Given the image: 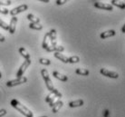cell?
<instances>
[{"label": "cell", "mask_w": 125, "mask_h": 117, "mask_svg": "<svg viewBox=\"0 0 125 117\" xmlns=\"http://www.w3.org/2000/svg\"><path fill=\"white\" fill-rule=\"evenodd\" d=\"M26 82H27V78L25 77V76H22L20 78H16L15 80H11V81L6 82V86H8V87H14V86L23 85V84H25Z\"/></svg>", "instance_id": "3"}, {"label": "cell", "mask_w": 125, "mask_h": 117, "mask_svg": "<svg viewBox=\"0 0 125 117\" xmlns=\"http://www.w3.org/2000/svg\"><path fill=\"white\" fill-rule=\"evenodd\" d=\"M11 4H12V1H0V6H10Z\"/></svg>", "instance_id": "26"}, {"label": "cell", "mask_w": 125, "mask_h": 117, "mask_svg": "<svg viewBox=\"0 0 125 117\" xmlns=\"http://www.w3.org/2000/svg\"><path fill=\"white\" fill-rule=\"evenodd\" d=\"M1 77H2V75H1V71H0V78H1Z\"/></svg>", "instance_id": "33"}, {"label": "cell", "mask_w": 125, "mask_h": 117, "mask_svg": "<svg viewBox=\"0 0 125 117\" xmlns=\"http://www.w3.org/2000/svg\"><path fill=\"white\" fill-rule=\"evenodd\" d=\"M112 6H115L117 7H120L121 9H124L125 8V2L124 1H116V0H112L111 1Z\"/></svg>", "instance_id": "17"}, {"label": "cell", "mask_w": 125, "mask_h": 117, "mask_svg": "<svg viewBox=\"0 0 125 117\" xmlns=\"http://www.w3.org/2000/svg\"><path fill=\"white\" fill-rule=\"evenodd\" d=\"M5 40H6L5 36L2 34H0V42H5Z\"/></svg>", "instance_id": "30"}, {"label": "cell", "mask_w": 125, "mask_h": 117, "mask_svg": "<svg viewBox=\"0 0 125 117\" xmlns=\"http://www.w3.org/2000/svg\"><path fill=\"white\" fill-rule=\"evenodd\" d=\"M94 6L97 7V8H99V9L107 10V11H113V6L111 4L103 3V2H100V1L94 2Z\"/></svg>", "instance_id": "7"}, {"label": "cell", "mask_w": 125, "mask_h": 117, "mask_svg": "<svg viewBox=\"0 0 125 117\" xmlns=\"http://www.w3.org/2000/svg\"><path fill=\"white\" fill-rule=\"evenodd\" d=\"M28 9V6L27 5H21V6H17V7H15V8H13L12 10H10V15L12 16H16V15H18L20 13H23L26 11V10Z\"/></svg>", "instance_id": "5"}, {"label": "cell", "mask_w": 125, "mask_h": 117, "mask_svg": "<svg viewBox=\"0 0 125 117\" xmlns=\"http://www.w3.org/2000/svg\"><path fill=\"white\" fill-rule=\"evenodd\" d=\"M116 35L115 30H108V31L103 32L100 35V37L102 39H106L108 37H112V36H114Z\"/></svg>", "instance_id": "11"}, {"label": "cell", "mask_w": 125, "mask_h": 117, "mask_svg": "<svg viewBox=\"0 0 125 117\" xmlns=\"http://www.w3.org/2000/svg\"><path fill=\"white\" fill-rule=\"evenodd\" d=\"M57 33L55 29H51L50 32H48V38L50 39L51 44H57L56 42Z\"/></svg>", "instance_id": "10"}, {"label": "cell", "mask_w": 125, "mask_h": 117, "mask_svg": "<svg viewBox=\"0 0 125 117\" xmlns=\"http://www.w3.org/2000/svg\"><path fill=\"white\" fill-rule=\"evenodd\" d=\"M8 9L7 8H4V7H2V6H0V13L1 14H3V15H7L8 14Z\"/></svg>", "instance_id": "27"}, {"label": "cell", "mask_w": 125, "mask_h": 117, "mask_svg": "<svg viewBox=\"0 0 125 117\" xmlns=\"http://www.w3.org/2000/svg\"><path fill=\"white\" fill-rule=\"evenodd\" d=\"M122 33H125V25H123V26H122Z\"/></svg>", "instance_id": "31"}, {"label": "cell", "mask_w": 125, "mask_h": 117, "mask_svg": "<svg viewBox=\"0 0 125 117\" xmlns=\"http://www.w3.org/2000/svg\"><path fill=\"white\" fill-rule=\"evenodd\" d=\"M80 61V57L77 55H73L71 57H68V63L70 64H76Z\"/></svg>", "instance_id": "22"}, {"label": "cell", "mask_w": 125, "mask_h": 117, "mask_svg": "<svg viewBox=\"0 0 125 117\" xmlns=\"http://www.w3.org/2000/svg\"><path fill=\"white\" fill-rule=\"evenodd\" d=\"M6 114H7V112H6V109H1V110H0V117L5 116Z\"/></svg>", "instance_id": "28"}, {"label": "cell", "mask_w": 125, "mask_h": 117, "mask_svg": "<svg viewBox=\"0 0 125 117\" xmlns=\"http://www.w3.org/2000/svg\"><path fill=\"white\" fill-rule=\"evenodd\" d=\"M0 27L3 28L4 30H8V25L6 22H4L1 18H0Z\"/></svg>", "instance_id": "25"}, {"label": "cell", "mask_w": 125, "mask_h": 117, "mask_svg": "<svg viewBox=\"0 0 125 117\" xmlns=\"http://www.w3.org/2000/svg\"><path fill=\"white\" fill-rule=\"evenodd\" d=\"M75 73L77 74H79V75L87 76V75H89L90 72H89L87 69H84V68H77L76 71H75Z\"/></svg>", "instance_id": "19"}, {"label": "cell", "mask_w": 125, "mask_h": 117, "mask_svg": "<svg viewBox=\"0 0 125 117\" xmlns=\"http://www.w3.org/2000/svg\"><path fill=\"white\" fill-rule=\"evenodd\" d=\"M67 1L66 0H57L56 1V5L58 6H61V5H63V4H65Z\"/></svg>", "instance_id": "29"}, {"label": "cell", "mask_w": 125, "mask_h": 117, "mask_svg": "<svg viewBox=\"0 0 125 117\" xmlns=\"http://www.w3.org/2000/svg\"><path fill=\"white\" fill-rule=\"evenodd\" d=\"M62 105H63V103H62V101H60V100H57V101L53 104V106H52V112H53V114H56L57 112L62 107Z\"/></svg>", "instance_id": "12"}, {"label": "cell", "mask_w": 125, "mask_h": 117, "mask_svg": "<svg viewBox=\"0 0 125 117\" xmlns=\"http://www.w3.org/2000/svg\"><path fill=\"white\" fill-rule=\"evenodd\" d=\"M53 75L56 78V79L60 80V81H62V82H66L67 80H68V77L64 74H62L59 73V72H57V71H54L53 72Z\"/></svg>", "instance_id": "14"}, {"label": "cell", "mask_w": 125, "mask_h": 117, "mask_svg": "<svg viewBox=\"0 0 125 117\" xmlns=\"http://www.w3.org/2000/svg\"><path fill=\"white\" fill-rule=\"evenodd\" d=\"M19 53L20 54L22 55L24 58H25V60H27V59H30V54H29L27 51L25 50L24 47H20L19 48Z\"/></svg>", "instance_id": "20"}, {"label": "cell", "mask_w": 125, "mask_h": 117, "mask_svg": "<svg viewBox=\"0 0 125 117\" xmlns=\"http://www.w3.org/2000/svg\"><path fill=\"white\" fill-rule=\"evenodd\" d=\"M41 1H42V2H44V3H48V2H49L48 0H45V1H44V0H41Z\"/></svg>", "instance_id": "32"}, {"label": "cell", "mask_w": 125, "mask_h": 117, "mask_svg": "<svg viewBox=\"0 0 125 117\" xmlns=\"http://www.w3.org/2000/svg\"><path fill=\"white\" fill-rule=\"evenodd\" d=\"M84 104L83 100L82 99H79V100H75V101H72L69 103V106L71 108H75V107H80V106H83Z\"/></svg>", "instance_id": "13"}, {"label": "cell", "mask_w": 125, "mask_h": 117, "mask_svg": "<svg viewBox=\"0 0 125 117\" xmlns=\"http://www.w3.org/2000/svg\"><path fill=\"white\" fill-rule=\"evenodd\" d=\"M39 63L41 64H44V65H50L51 64V61L47 58H40L39 59Z\"/></svg>", "instance_id": "23"}, {"label": "cell", "mask_w": 125, "mask_h": 117, "mask_svg": "<svg viewBox=\"0 0 125 117\" xmlns=\"http://www.w3.org/2000/svg\"><path fill=\"white\" fill-rule=\"evenodd\" d=\"M31 63H32L31 59H27V60H25V62L23 63V64L20 66V68H19L18 71H17V73H16V77H17V78H20V77H22V76L24 75L25 70L28 68L29 65L31 64Z\"/></svg>", "instance_id": "4"}, {"label": "cell", "mask_w": 125, "mask_h": 117, "mask_svg": "<svg viewBox=\"0 0 125 117\" xmlns=\"http://www.w3.org/2000/svg\"><path fill=\"white\" fill-rule=\"evenodd\" d=\"M100 73L103 74V75L106 76V77H109V78H113V79H117L119 77V74L116 72H113V71H109L106 68H101Z\"/></svg>", "instance_id": "6"}, {"label": "cell", "mask_w": 125, "mask_h": 117, "mask_svg": "<svg viewBox=\"0 0 125 117\" xmlns=\"http://www.w3.org/2000/svg\"><path fill=\"white\" fill-rule=\"evenodd\" d=\"M29 27L31 29H34V30H37V31H40L43 29V25L41 24H30L29 25Z\"/></svg>", "instance_id": "21"}, {"label": "cell", "mask_w": 125, "mask_h": 117, "mask_svg": "<svg viewBox=\"0 0 125 117\" xmlns=\"http://www.w3.org/2000/svg\"><path fill=\"white\" fill-rule=\"evenodd\" d=\"M26 17L32 24H40V19L36 17V16H34L33 14H28Z\"/></svg>", "instance_id": "18"}, {"label": "cell", "mask_w": 125, "mask_h": 117, "mask_svg": "<svg viewBox=\"0 0 125 117\" xmlns=\"http://www.w3.org/2000/svg\"><path fill=\"white\" fill-rule=\"evenodd\" d=\"M41 74L43 76V78L44 80V83H45V85H46L47 89L50 91L51 93H53L54 92V90L56 88H54V86L53 85V82H52V80L50 79V76H49V74L47 72L46 69H42L41 70Z\"/></svg>", "instance_id": "2"}, {"label": "cell", "mask_w": 125, "mask_h": 117, "mask_svg": "<svg viewBox=\"0 0 125 117\" xmlns=\"http://www.w3.org/2000/svg\"><path fill=\"white\" fill-rule=\"evenodd\" d=\"M54 57L59 59L60 61H62V63L67 64L68 63V57H66L64 54H62V53H58V52H54Z\"/></svg>", "instance_id": "15"}, {"label": "cell", "mask_w": 125, "mask_h": 117, "mask_svg": "<svg viewBox=\"0 0 125 117\" xmlns=\"http://www.w3.org/2000/svg\"><path fill=\"white\" fill-rule=\"evenodd\" d=\"M47 52H58V53H62V51H64V47L62 45H58V44H51L48 45V47L45 49Z\"/></svg>", "instance_id": "9"}, {"label": "cell", "mask_w": 125, "mask_h": 117, "mask_svg": "<svg viewBox=\"0 0 125 117\" xmlns=\"http://www.w3.org/2000/svg\"><path fill=\"white\" fill-rule=\"evenodd\" d=\"M55 98H56V97L54 96V95L52 94V93H50V94L46 96V98H45V102L49 104V106H50V107H52V106L53 105V104L55 103V102H54Z\"/></svg>", "instance_id": "16"}, {"label": "cell", "mask_w": 125, "mask_h": 117, "mask_svg": "<svg viewBox=\"0 0 125 117\" xmlns=\"http://www.w3.org/2000/svg\"><path fill=\"white\" fill-rule=\"evenodd\" d=\"M10 105H12V107H14L16 110H17L20 114H22L23 115H25V117H34V114H33L31 110H29L26 106L22 105L18 100L13 99V100H11V102H10Z\"/></svg>", "instance_id": "1"}, {"label": "cell", "mask_w": 125, "mask_h": 117, "mask_svg": "<svg viewBox=\"0 0 125 117\" xmlns=\"http://www.w3.org/2000/svg\"><path fill=\"white\" fill-rule=\"evenodd\" d=\"M16 23H17V17L16 16H13L11 20H10L9 25H8V32H9L10 34H12V35L16 32Z\"/></svg>", "instance_id": "8"}, {"label": "cell", "mask_w": 125, "mask_h": 117, "mask_svg": "<svg viewBox=\"0 0 125 117\" xmlns=\"http://www.w3.org/2000/svg\"><path fill=\"white\" fill-rule=\"evenodd\" d=\"M41 117H47V116H41Z\"/></svg>", "instance_id": "34"}, {"label": "cell", "mask_w": 125, "mask_h": 117, "mask_svg": "<svg viewBox=\"0 0 125 117\" xmlns=\"http://www.w3.org/2000/svg\"><path fill=\"white\" fill-rule=\"evenodd\" d=\"M47 39H48V33L45 34L44 37V40H43V44H42V47L44 49H46L48 47V43H47Z\"/></svg>", "instance_id": "24"}]
</instances>
